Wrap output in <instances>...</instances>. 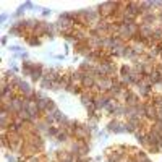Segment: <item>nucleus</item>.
I'll use <instances>...</instances> for the list:
<instances>
[{
	"mask_svg": "<svg viewBox=\"0 0 162 162\" xmlns=\"http://www.w3.org/2000/svg\"><path fill=\"white\" fill-rule=\"evenodd\" d=\"M73 135H75L76 139H80V141H86V139L89 138V135H91V130L88 128V126H76Z\"/></svg>",
	"mask_w": 162,
	"mask_h": 162,
	"instance_id": "1",
	"label": "nucleus"
},
{
	"mask_svg": "<svg viewBox=\"0 0 162 162\" xmlns=\"http://www.w3.org/2000/svg\"><path fill=\"white\" fill-rule=\"evenodd\" d=\"M109 101H110V97L107 94H97L94 97V107H96V110H101V109L104 110L105 105L109 104Z\"/></svg>",
	"mask_w": 162,
	"mask_h": 162,
	"instance_id": "2",
	"label": "nucleus"
},
{
	"mask_svg": "<svg viewBox=\"0 0 162 162\" xmlns=\"http://www.w3.org/2000/svg\"><path fill=\"white\" fill-rule=\"evenodd\" d=\"M107 128H109V131H112V133H125V131H126V125L120 123L118 120H112V122L107 125Z\"/></svg>",
	"mask_w": 162,
	"mask_h": 162,
	"instance_id": "3",
	"label": "nucleus"
},
{
	"mask_svg": "<svg viewBox=\"0 0 162 162\" xmlns=\"http://www.w3.org/2000/svg\"><path fill=\"white\" fill-rule=\"evenodd\" d=\"M118 7V3H114V2H109V3H102L99 8H101V13L102 15H112L115 11V8Z\"/></svg>",
	"mask_w": 162,
	"mask_h": 162,
	"instance_id": "4",
	"label": "nucleus"
},
{
	"mask_svg": "<svg viewBox=\"0 0 162 162\" xmlns=\"http://www.w3.org/2000/svg\"><path fill=\"white\" fill-rule=\"evenodd\" d=\"M144 80V78H143ZM138 91H139V94H143V96H147L151 93V88H149V84L141 81V83H138Z\"/></svg>",
	"mask_w": 162,
	"mask_h": 162,
	"instance_id": "5",
	"label": "nucleus"
},
{
	"mask_svg": "<svg viewBox=\"0 0 162 162\" xmlns=\"http://www.w3.org/2000/svg\"><path fill=\"white\" fill-rule=\"evenodd\" d=\"M7 159H8V162H16V159H15V157H11L10 154H7Z\"/></svg>",
	"mask_w": 162,
	"mask_h": 162,
	"instance_id": "6",
	"label": "nucleus"
},
{
	"mask_svg": "<svg viewBox=\"0 0 162 162\" xmlns=\"http://www.w3.org/2000/svg\"><path fill=\"white\" fill-rule=\"evenodd\" d=\"M11 50H13V52H20V50H21V47H18V46H13V47H11Z\"/></svg>",
	"mask_w": 162,
	"mask_h": 162,
	"instance_id": "7",
	"label": "nucleus"
},
{
	"mask_svg": "<svg viewBox=\"0 0 162 162\" xmlns=\"http://www.w3.org/2000/svg\"><path fill=\"white\" fill-rule=\"evenodd\" d=\"M49 13H50V10H49V8H44V11H42V15H44V16H47Z\"/></svg>",
	"mask_w": 162,
	"mask_h": 162,
	"instance_id": "8",
	"label": "nucleus"
},
{
	"mask_svg": "<svg viewBox=\"0 0 162 162\" xmlns=\"http://www.w3.org/2000/svg\"><path fill=\"white\" fill-rule=\"evenodd\" d=\"M7 18H8V15H2V16H0V21H2V23H3V21H5Z\"/></svg>",
	"mask_w": 162,
	"mask_h": 162,
	"instance_id": "9",
	"label": "nucleus"
},
{
	"mask_svg": "<svg viewBox=\"0 0 162 162\" xmlns=\"http://www.w3.org/2000/svg\"><path fill=\"white\" fill-rule=\"evenodd\" d=\"M147 162H151V160H147Z\"/></svg>",
	"mask_w": 162,
	"mask_h": 162,
	"instance_id": "10",
	"label": "nucleus"
}]
</instances>
